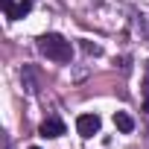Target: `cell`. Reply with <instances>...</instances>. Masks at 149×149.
I'll use <instances>...</instances> for the list:
<instances>
[{"label":"cell","instance_id":"obj_1","mask_svg":"<svg viewBox=\"0 0 149 149\" xmlns=\"http://www.w3.org/2000/svg\"><path fill=\"white\" fill-rule=\"evenodd\" d=\"M38 50H41L47 58H53V61H70V56H73V47H70V41H67V38H61V35H56V32H47V35H41V41H38Z\"/></svg>","mask_w":149,"mask_h":149},{"label":"cell","instance_id":"obj_2","mask_svg":"<svg viewBox=\"0 0 149 149\" xmlns=\"http://www.w3.org/2000/svg\"><path fill=\"white\" fill-rule=\"evenodd\" d=\"M76 132H79L82 137H94V134L100 132V117H97V114H79Z\"/></svg>","mask_w":149,"mask_h":149},{"label":"cell","instance_id":"obj_3","mask_svg":"<svg viewBox=\"0 0 149 149\" xmlns=\"http://www.w3.org/2000/svg\"><path fill=\"white\" fill-rule=\"evenodd\" d=\"M38 132H41V137H61L67 129H64V123H61L58 117H47V120L38 126Z\"/></svg>","mask_w":149,"mask_h":149},{"label":"cell","instance_id":"obj_4","mask_svg":"<svg viewBox=\"0 0 149 149\" xmlns=\"http://www.w3.org/2000/svg\"><path fill=\"white\" fill-rule=\"evenodd\" d=\"M114 126H117V132H123V134L134 132V120H132L126 111H117V114H114Z\"/></svg>","mask_w":149,"mask_h":149},{"label":"cell","instance_id":"obj_5","mask_svg":"<svg viewBox=\"0 0 149 149\" xmlns=\"http://www.w3.org/2000/svg\"><path fill=\"white\" fill-rule=\"evenodd\" d=\"M29 9H32V0H21V3L15 6V12H12V18H9V21H18V18L29 15Z\"/></svg>","mask_w":149,"mask_h":149},{"label":"cell","instance_id":"obj_6","mask_svg":"<svg viewBox=\"0 0 149 149\" xmlns=\"http://www.w3.org/2000/svg\"><path fill=\"white\" fill-rule=\"evenodd\" d=\"M3 3V12H6V18H12V12H15V0H0Z\"/></svg>","mask_w":149,"mask_h":149},{"label":"cell","instance_id":"obj_7","mask_svg":"<svg viewBox=\"0 0 149 149\" xmlns=\"http://www.w3.org/2000/svg\"><path fill=\"white\" fill-rule=\"evenodd\" d=\"M143 111H149V97H146V100H143Z\"/></svg>","mask_w":149,"mask_h":149},{"label":"cell","instance_id":"obj_8","mask_svg":"<svg viewBox=\"0 0 149 149\" xmlns=\"http://www.w3.org/2000/svg\"><path fill=\"white\" fill-rule=\"evenodd\" d=\"M143 94H146V97H149V79H146V88H143Z\"/></svg>","mask_w":149,"mask_h":149},{"label":"cell","instance_id":"obj_9","mask_svg":"<svg viewBox=\"0 0 149 149\" xmlns=\"http://www.w3.org/2000/svg\"><path fill=\"white\" fill-rule=\"evenodd\" d=\"M29 149H38V146H29Z\"/></svg>","mask_w":149,"mask_h":149}]
</instances>
